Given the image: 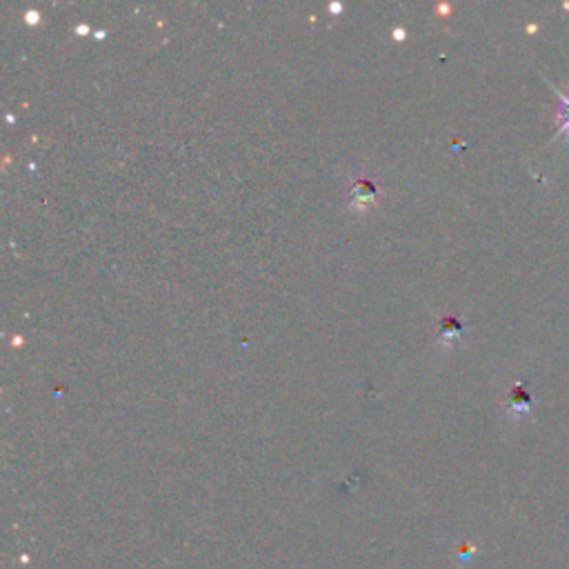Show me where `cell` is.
<instances>
[{
  "label": "cell",
  "instance_id": "cell-1",
  "mask_svg": "<svg viewBox=\"0 0 569 569\" xmlns=\"http://www.w3.org/2000/svg\"><path fill=\"white\" fill-rule=\"evenodd\" d=\"M507 412L512 414L514 418L527 416V414L532 412V394L527 392V387L523 385V383H516V385L509 390Z\"/></svg>",
  "mask_w": 569,
  "mask_h": 569
},
{
  "label": "cell",
  "instance_id": "cell-2",
  "mask_svg": "<svg viewBox=\"0 0 569 569\" xmlns=\"http://www.w3.org/2000/svg\"><path fill=\"white\" fill-rule=\"evenodd\" d=\"M350 194H351V202H354V207L363 210V207H367L369 202H374V198H376V185L367 178H359L354 180V185H351Z\"/></svg>",
  "mask_w": 569,
  "mask_h": 569
},
{
  "label": "cell",
  "instance_id": "cell-3",
  "mask_svg": "<svg viewBox=\"0 0 569 569\" xmlns=\"http://www.w3.org/2000/svg\"><path fill=\"white\" fill-rule=\"evenodd\" d=\"M463 332H465V327L458 318H451V316H447V318L441 320V341L445 342V345H451V342L458 341V338L463 336Z\"/></svg>",
  "mask_w": 569,
  "mask_h": 569
},
{
  "label": "cell",
  "instance_id": "cell-4",
  "mask_svg": "<svg viewBox=\"0 0 569 569\" xmlns=\"http://www.w3.org/2000/svg\"><path fill=\"white\" fill-rule=\"evenodd\" d=\"M554 94L558 96L561 101V107H558V114H557V125H558V134H565L569 138V92H561L558 87H554Z\"/></svg>",
  "mask_w": 569,
  "mask_h": 569
}]
</instances>
